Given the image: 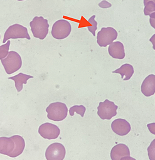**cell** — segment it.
I'll return each mask as SVG.
<instances>
[{"label":"cell","instance_id":"obj_27","mask_svg":"<svg viewBox=\"0 0 155 160\" xmlns=\"http://www.w3.org/2000/svg\"><path fill=\"white\" fill-rule=\"evenodd\" d=\"M121 160H136V159L135 158H133L131 157L130 156H129L122 157Z\"/></svg>","mask_w":155,"mask_h":160},{"label":"cell","instance_id":"obj_20","mask_svg":"<svg viewBox=\"0 0 155 160\" xmlns=\"http://www.w3.org/2000/svg\"><path fill=\"white\" fill-rule=\"evenodd\" d=\"M11 42L10 40L7 41L6 44L0 46V60L5 58L9 53V48Z\"/></svg>","mask_w":155,"mask_h":160},{"label":"cell","instance_id":"obj_5","mask_svg":"<svg viewBox=\"0 0 155 160\" xmlns=\"http://www.w3.org/2000/svg\"><path fill=\"white\" fill-rule=\"evenodd\" d=\"M17 38H27L28 40L31 39L28 32V29L26 27L20 24H14L11 25L6 31L3 42L5 43L10 39Z\"/></svg>","mask_w":155,"mask_h":160},{"label":"cell","instance_id":"obj_12","mask_svg":"<svg viewBox=\"0 0 155 160\" xmlns=\"http://www.w3.org/2000/svg\"><path fill=\"white\" fill-rule=\"evenodd\" d=\"M110 155L112 160H121L122 157L130 156V151L128 146L120 143L112 148Z\"/></svg>","mask_w":155,"mask_h":160},{"label":"cell","instance_id":"obj_18","mask_svg":"<svg viewBox=\"0 0 155 160\" xmlns=\"http://www.w3.org/2000/svg\"><path fill=\"white\" fill-rule=\"evenodd\" d=\"M144 13L146 16H149L151 18L155 19V3L149 2L144 5Z\"/></svg>","mask_w":155,"mask_h":160},{"label":"cell","instance_id":"obj_26","mask_svg":"<svg viewBox=\"0 0 155 160\" xmlns=\"http://www.w3.org/2000/svg\"><path fill=\"white\" fill-rule=\"evenodd\" d=\"M149 23H150V25L151 26L155 29V19L154 18H149Z\"/></svg>","mask_w":155,"mask_h":160},{"label":"cell","instance_id":"obj_24","mask_svg":"<svg viewBox=\"0 0 155 160\" xmlns=\"http://www.w3.org/2000/svg\"><path fill=\"white\" fill-rule=\"evenodd\" d=\"M99 6L101 8H106L111 7V4L109 3H108V2H106V1H102V2H101V3L99 4Z\"/></svg>","mask_w":155,"mask_h":160},{"label":"cell","instance_id":"obj_23","mask_svg":"<svg viewBox=\"0 0 155 160\" xmlns=\"http://www.w3.org/2000/svg\"><path fill=\"white\" fill-rule=\"evenodd\" d=\"M147 127L151 133L155 135V122L150 123L147 125Z\"/></svg>","mask_w":155,"mask_h":160},{"label":"cell","instance_id":"obj_10","mask_svg":"<svg viewBox=\"0 0 155 160\" xmlns=\"http://www.w3.org/2000/svg\"><path fill=\"white\" fill-rule=\"evenodd\" d=\"M111 128L114 132L122 136L127 135L131 129L130 124L126 120L121 118L116 119L112 121Z\"/></svg>","mask_w":155,"mask_h":160},{"label":"cell","instance_id":"obj_21","mask_svg":"<svg viewBox=\"0 0 155 160\" xmlns=\"http://www.w3.org/2000/svg\"><path fill=\"white\" fill-rule=\"evenodd\" d=\"M96 15L92 16L88 20V23L90 24V25L88 26V28L90 32L92 33L94 36L96 35V31L98 28V23L95 20Z\"/></svg>","mask_w":155,"mask_h":160},{"label":"cell","instance_id":"obj_19","mask_svg":"<svg viewBox=\"0 0 155 160\" xmlns=\"http://www.w3.org/2000/svg\"><path fill=\"white\" fill-rule=\"evenodd\" d=\"M86 108L82 106H73L72 107H71L69 109V114L71 116H74V113L76 112L78 114L81 115L82 117L84 116V114L86 112Z\"/></svg>","mask_w":155,"mask_h":160},{"label":"cell","instance_id":"obj_25","mask_svg":"<svg viewBox=\"0 0 155 160\" xmlns=\"http://www.w3.org/2000/svg\"><path fill=\"white\" fill-rule=\"evenodd\" d=\"M149 41L152 43V48L155 50V34H154L149 39Z\"/></svg>","mask_w":155,"mask_h":160},{"label":"cell","instance_id":"obj_22","mask_svg":"<svg viewBox=\"0 0 155 160\" xmlns=\"http://www.w3.org/2000/svg\"><path fill=\"white\" fill-rule=\"evenodd\" d=\"M148 157L150 160H155V139L152 141L148 148Z\"/></svg>","mask_w":155,"mask_h":160},{"label":"cell","instance_id":"obj_2","mask_svg":"<svg viewBox=\"0 0 155 160\" xmlns=\"http://www.w3.org/2000/svg\"><path fill=\"white\" fill-rule=\"evenodd\" d=\"M47 118L53 121H62L64 120L68 114V109L65 104L61 102L51 103L46 109Z\"/></svg>","mask_w":155,"mask_h":160},{"label":"cell","instance_id":"obj_1","mask_svg":"<svg viewBox=\"0 0 155 160\" xmlns=\"http://www.w3.org/2000/svg\"><path fill=\"white\" fill-rule=\"evenodd\" d=\"M33 37L40 40H43L48 33L49 25L48 20L43 17H35L30 23Z\"/></svg>","mask_w":155,"mask_h":160},{"label":"cell","instance_id":"obj_28","mask_svg":"<svg viewBox=\"0 0 155 160\" xmlns=\"http://www.w3.org/2000/svg\"><path fill=\"white\" fill-rule=\"evenodd\" d=\"M149 2H153L154 3H155V0H144V5H145Z\"/></svg>","mask_w":155,"mask_h":160},{"label":"cell","instance_id":"obj_9","mask_svg":"<svg viewBox=\"0 0 155 160\" xmlns=\"http://www.w3.org/2000/svg\"><path fill=\"white\" fill-rule=\"evenodd\" d=\"M38 133L44 139H55L60 133L59 128L52 123L46 122L40 126L38 128Z\"/></svg>","mask_w":155,"mask_h":160},{"label":"cell","instance_id":"obj_4","mask_svg":"<svg viewBox=\"0 0 155 160\" xmlns=\"http://www.w3.org/2000/svg\"><path fill=\"white\" fill-rule=\"evenodd\" d=\"M72 30L70 23L65 20H57L52 26V35L57 40L66 38Z\"/></svg>","mask_w":155,"mask_h":160},{"label":"cell","instance_id":"obj_15","mask_svg":"<svg viewBox=\"0 0 155 160\" xmlns=\"http://www.w3.org/2000/svg\"><path fill=\"white\" fill-rule=\"evenodd\" d=\"M14 148L15 142L11 137H0V154L9 156Z\"/></svg>","mask_w":155,"mask_h":160},{"label":"cell","instance_id":"obj_3","mask_svg":"<svg viewBox=\"0 0 155 160\" xmlns=\"http://www.w3.org/2000/svg\"><path fill=\"white\" fill-rule=\"evenodd\" d=\"M2 65H3L5 70L7 74H12L18 70L22 66V60L20 55L15 51H10L8 56L1 60Z\"/></svg>","mask_w":155,"mask_h":160},{"label":"cell","instance_id":"obj_17","mask_svg":"<svg viewBox=\"0 0 155 160\" xmlns=\"http://www.w3.org/2000/svg\"><path fill=\"white\" fill-rule=\"evenodd\" d=\"M134 68L129 63H125L118 69L113 71L112 73H119L120 75H121V77L122 78L123 81H128V80L131 78L134 73Z\"/></svg>","mask_w":155,"mask_h":160},{"label":"cell","instance_id":"obj_7","mask_svg":"<svg viewBox=\"0 0 155 160\" xmlns=\"http://www.w3.org/2000/svg\"><path fill=\"white\" fill-rule=\"evenodd\" d=\"M118 37L117 31L112 27L102 28L98 32L97 42L101 47H106L111 44Z\"/></svg>","mask_w":155,"mask_h":160},{"label":"cell","instance_id":"obj_8","mask_svg":"<svg viewBox=\"0 0 155 160\" xmlns=\"http://www.w3.org/2000/svg\"><path fill=\"white\" fill-rule=\"evenodd\" d=\"M65 154L66 150L64 146L59 142L51 144L45 151L47 160H63Z\"/></svg>","mask_w":155,"mask_h":160},{"label":"cell","instance_id":"obj_13","mask_svg":"<svg viewBox=\"0 0 155 160\" xmlns=\"http://www.w3.org/2000/svg\"><path fill=\"white\" fill-rule=\"evenodd\" d=\"M108 52L110 56L114 58L123 59L125 57L124 45L120 42H115L110 44Z\"/></svg>","mask_w":155,"mask_h":160},{"label":"cell","instance_id":"obj_14","mask_svg":"<svg viewBox=\"0 0 155 160\" xmlns=\"http://www.w3.org/2000/svg\"><path fill=\"white\" fill-rule=\"evenodd\" d=\"M11 138L15 142V148L8 156L14 158L22 154L25 147V142L24 139L19 135H14Z\"/></svg>","mask_w":155,"mask_h":160},{"label":"cell","instance_id":"obj_6","mask_svg":"<svg viewBox=\"0 0 155 160\" xmlns=\"http://www.w3.org/2000/svg\"><path fill=\"white\" fill-rule=\"evenodd\" d=\"M118 106L113 102L106 99L104 102H99L98 108V114L102 120H110L117 115Z\"/></svg>","mask_w":155,"mask_h":160},{"label":"cell","instance_id":"obj_29","mask_svg":"<svg viewBox=\"0 0 155 160\" xmlns=\"http://www.w3.org/2000/svg\"><path fill=\"white\" fill-rule=\"evenodd\" d=\"M18 1H23V0H18Z\"/></svg>","mask_w":155,"mask_h":160},{"label":"cell","instance_id":"obj_11","mask_svg":"<svg viewBox=\"0 0 155 160\" xmlns=\"http://www.w3.org/2000/svg\"><path fill=\"white\" fill-rule=\"evenodd\" d=\"M141 92L146 97L155 94V75L150 74L145 78L141 85Z\"/></svg>","mask_w":155,"mask_h":160},{"label":"cell","instance_id":"obj_30","mask_svg":"<svg viewBox=\"0 0 155 160\" xmlns=\"http://www.w3.org/2000/svg\"><path fill=\"white\" fill-rule=\"evenodd\" d=\"M0 38H1V36H0Z\"/></svg>","mask_w":155,"mask_h":160},{"label":"cell","instance_id":"obj_16","mask_svg":"<svg viewBox=\"0 0 155 160\" xmlns=\"http://www.w3.org/2000/svg\"><path fill=\"white\" fill-rule=\"evenodd\" d=\"M33 78V76L20 73L18 75L9 77L8 79L13 80L15 82V88L18 92H20L23 89V85L27 84V81L30 78Z\"/></svg>","mask_w":155,"mask_h":160}]
</instances>
